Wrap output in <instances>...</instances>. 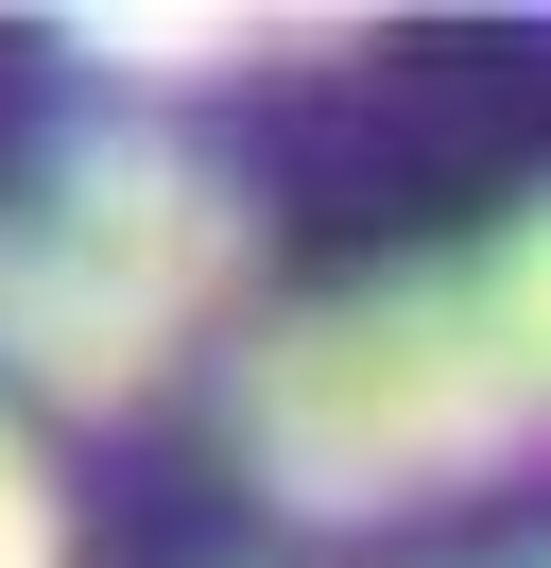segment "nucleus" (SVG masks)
<instances>
[{
    "mask_svg": "<svg viewBox=\"0 0 551 568\" xmlns=\"http://www.w3.org/2000/svg\"><path fill=\"white\" fill-rule=\"evenodd\" d=\"M276 52H344V18H241V0H87L69 18V70L103 87H224V70H276Z\"/></svg>",
    "mask_w": 551,
    "mask_h": 568,
    "instance_id": "20e7f679",
    "label": "nucleus"
},
{
    "mask_svg": "<svg viewBox=\"0 0 551 568\" xmlns=\"http://www.w3.org/2000/svg\"><path fill=\"white\" fill-rule=\"evenodd\" d=\"M34 224H69V242H87L103 276L172 327V345H190L207 311H241V293H259V207H241V173H207L172 121H69Z\"/></svg>",
    "mask_w": 551,
    "mask_h": 568,
    "instance_id": "f03ea898",
    "label": "nucleus"
},
{
    "mask_svg": "<svg viewBox=\"0 0 551 568\" xmlns=\"http://www.w3.org/2000/svg\"><path fill=\"white\" fill-rule=\"evenodd\" d=\"M0 379H18L34 414H138V396L172 379V327L138 311L69 224L18 207L0 224Z\"/></svg>",
    "mask_w": 551,
    "mask_h": 568,
    "instance_id": "7ed1b4c3",
    "label": "nucleus"
},
{
    "mask_svg": "<svg viewBox=\"0 0 551 568\" xmlns=\"http://www.w3.org/2000/svg\"><path fill=\"white\" fill-rule=\"evenodd\" d=\"M224 430H241V483L310 534H362L397 499H448V483H500L534 448V379L500 362L465 258H397V276H344L310 311H276L224 379Z\"/></svg>",
    "mask_w": 551,
    "mask_h": 568,
    "instance_id": "f257e3e1",
    "label": "nucleus"
},
{
    "mask_svg": "<svg viewBox=\"0 0 551 568\" xmlns=\"http://www.w3.org/2000/svg\"><path fill=\"white\" fill-rule=\"evenodd\" d=\"M0 568H69V499H52V465H34L18 396H0Z\"/></svg>",
    "mask_w": 551,
    "mask_h": 568,
    "instance_id": "423d86ee",
    "label": "nucleus"
},
{
    "mask_svg": "<svg viewBox=\"0 0 551 568\" xmlns=\"http://www.w3.org/2000/svg\"><path fill=\"white\" fill-rule=\"evenodd\" d=\"M465 293H482V327H500V362L534 379V414H551V190L500 224V242L465 258Z\"/></svg>",
    "mask_w": 551,
    "mask_h": 568,
    "instance_id": "39448f33",
    "label": "nucleus"
},
{
    "mask_svg": "<svg viewBox=\"0 0 551 568\" xmlns=\"http://www.w3.org/2000/svg\"><path fill=\"white\" fill-rule=\"evenodd\" d=\"M534 568H551V551H534Z\"/></svg>",
    "mask_w": 551,
    "mask_h": 568,
    "instance_id": "0eeeda50",
    "label": "nucleus"
}]
</instances>
